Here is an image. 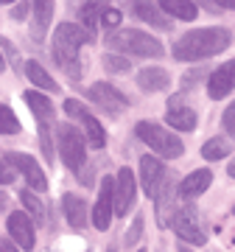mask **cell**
Segmentation results:
<instances>
[{
  "label": "cell",
  "mask_w": 235,
  "mask_h": 252,
  "mask_svg": "<svg viewBox=\"0 0 235 252\" xmlns=\"http://www.w3.org/2000/svg\"><path fill=\"white\" fill-rule=\"evenodd\" d=\"M230 42H233V34L227 28H199V31H190L174 42V59L176 62L210 59V56L227 51Z\"/></svg>",
  "instance_id": "cell-1"
},
{
  "label": "cell",
  "mask_w": 235,
  "mask_h": 252,
  "mask_svg": "<svg viewBox=\"0 0 235 252\" xmlns=\"http://www.w3.org/2000/svg\"><path fill=\"white\" fill-rule=\"evenodd\" d=\"M87 42H92V34L84 26L76 23H62L54 34V59L70 79H82V64H79V51Z\"/></svg>",
  "instance_id": "cell-2"
},
{
  "label": "cell",
  "mask_w": 235,
  "mask_h": 252,
  "mask_svg": "<svg viewBox=\"0 0 235 252\" xmlns=\"http://www.w3.org/2000/svg\"><path fill=\"white\" fill-rule=\"evenodd\" d=\"M107 48L115 54H129V56H143V59H157L163 56V42L157 36L137 31V28H120L107 36Z\"/></svg>",
  "instance_id": "cell-3"
},
{
  "label": "cell",
  "mask_w": 235,
  "mask_h": 252,
  "mask_svg": "<svg viewBox=\"0 0 235 252\" xmlns=\"http://www.w3.org/2000/svg\"><path fill=\"white\" fill-rule=\"evenodd\" d=\"M137 137H140L148 149H154L160 157H165V160H176V157H182V152H185V146H182L179 137L171 135V132L163 129L160 124H151V121H140V124H137Z\"/></svg>",
  "instance_id": "cell-4"
},
{
  "label": "cell",
  "mask_w": 235,
  "mask_h": 252,
  "mask_svg": "<svg viewBox=\"0 0 235 252\" xmlns=\"http://www.w3.org/2000/svg\"><path fill=\"white\" fill-rule=\"evenodd\" d=\"M56 149L62 154V162L70 171H79L87 160V143H84L82 132L73 124H62L56 129Z\"/></svg>",
  "instance_id": "cell-5"
},
{
  "label": "cell",
  "mask_w": 235,
  "mask_h": 252,
  "mask_svg": "<svg viewBox=\"0 0 235 252\" xmlns=\"http://www.w3.org/2000/svg\"><path fill=\"white\" fill-rule=\"evenodd\" d=\"M26 104L31 107V112H34V118H36V124H39V146H42V154H45L48 162H51V154H54V149H51L54 107H51L48 95H42V93H34V90H28V93H26Z\"/></svg>",
  "instance_id": "cell-6"
},
{
  "label": "cell",
  "mask_w": 235,
  "mask_h": 252,
  "mask_svg": "<svg viewBox=\"0 0 235 252\" xmlns=\"http://www.w3.org/2000/svg\"><path fill=\"white\" fill-rule=\"evenodd\" d=\"M171 227L185 244H196V247H199V244L207 241V235H205V230H202V224H199V213H196L193 205H185V207H179V210H174Z\"/></svg>",
  "instance_id": "cell-7"
},
{
  "label": "cell",
  "mask_w": 235,
  "mask_h": 252,
  "mask_svg": "<svg viewBox=\"0 0 235 252\" xmlns=\"http://www.w3.org/2000/svg\"><path fill=\"white\" fill-rule=\"evenodd\" d=\"M64 112H67V118H76V121H82L84 124V129H87V140H90L92 149H104V143H107V132H104V126L87 112V107H84L82 101L67 98L64 101Z\"/></svg>",
  "instance_id": "cell-8"
},
{
  "label": "cell",
  "mask_w": 235,
  "mask_h": 252,
  "mask_svg": "<svg viewBox=\"0 0 235 252\" xmlns=\"http://www.w3.org/2000/svg\"><path fill=\"white\" fill-rule=\"evenodd\" d=\"M112 216H115V177H104L101 180L98 202L92 207V224L98 230H107Z\"/></svg>",
  "instance_id": "cell-9"
},
{
  "label": "cell",
  "mask_w": 235,
  "mask_h": 252,
  "mask_svg": "<svg viewBox=\"0 0 235 252\" xmlns=\"http://www.w3.org/2000/svg\"><path fill=\"white\" fill-rule=\"evenodd\" d=\"M90 98H92V104H98V107L104 109V112H109V115H120V112L129 107V98L120 90H115L109 81L92 84L90 87Z\"/></svg>",
  "instance_id": "cell-10"
},
{
  "label": "cell",
  "mask_w": 235,
  "mask_h": 252,
  "mask_svg": "<svg viewBox=\"0 0 235 252\" xmlns=\"http://www.w3.org/2000/svg\"><path fill=\"white\" fill-rule=\"evenodd\" d=\"M3 160L11 162V165H14V168H17V171L26 177V182H28L34 190H48V177H45V171L39 168V162H36L34 157L20 154V152H11V154H6Z\"/></svg>",
  "instance_id": "cell-11"
},
{
  "label": "cell",
  "mask_w": 235,
  "mask_h": 252,
  "mask_svg": "<svg viewBox=\"0 0 235 252\" xmlns=\"http://www.w3.org/2000/svg\"><path fill=\"white\" fill-rule=\"evenodd\" d=\"M140 182H143L146 196H157L165 188V165L151 154H146L140 160Z\"/></svg>",
  "instance_id": "cell-12"
},
{
  "label": "cell",
  "mask_w": 235,
  "mask_h": 252,
  "mask_svg": "<svg viewBox=\"0 0 235 252\" xmlns=\"http://www.w3.org/2000/svg\"><path fill=\"white\" fill-rule=\"evenodd\" d=\"M135 205V174L132 168H120L115 177V216H126Z\"/></svg>",
  "instance_id": "cell-13"
},
{
  "label": "cell",
  "mask_w": 235,
  "mask_h": 252,
  "mask_svg": "<svg viewBox=\"0 0 235 252\" xmlns=\"http://www.w3.org/2000/svg\"><path fill=\"white\" fill-rule=\"evenodd\" d=\"M233 90H235V59H230L218 70L210 73L207 93H210V98H227Z\"/></svg>",
  "instance_id": "cell-14"
},
{
  "label": "cell",
  "mask_w": 235,
  "mask_h": 252,
  "mask_svg": "<svg viewBox=\"0 0 235 252\" xmlns=\"http://www.w3.org/2000/svg\"><path fill=\"white\" fill-rule=\"evenodd\" d=\"M165 124L174 126V129H179V132H193L196 129V112L190 107H182V98L168 101V115H165Z\"/></svg>",
  "instance_id": "cell-15"
},
{
  "label": "cell",
  "mask_w": 235,
  "mask_h": 252,
  "mask_svg": "<svg viewBox=\"0 0 235 252\" xmlns=\"http://www.w3.org/2000/svg\"><path fill=\"white\" fill-rule=\"evenodd\" d=\"M9 235L23 247V250H34V221L28 213H11L9 216Z\"/></svg>",
  "instance_id": "cell-16"
},
{
  "label": "cell",
  "mask_w": 235,
  "mask_h": 252,
  "mask_svg": "<svg viewBox=\"0 0 235 252\" xmlns=\"http://www.w3.org/2000/svg\"><path fill=\"white\" fill-rule=\"evenodd\" d=\"M132 9H135V17H140L143 23H148V26L160 28V31H168V28H171V17L160 14V9L154 6L151 0H135Z\"/></svg>",
  "instance_id": "cell-17"
},
{
  "label": "cell",
  "mask_w": 235,
  "mask_h": 252,
  "mask_svg": "<svg viewBox=\"0 0 235 252\" xmlns=\"http://www.w3.org/2000/svg\"><path fill=\"white\" fill-rule=\"evenodd\" d=\"M62 210H64V219H67V224L76 227V230H82V227H87V205H84L82 196H76V193H67V196L62 199Z\"/></svg>",
  "instance_id": "cell-18"
},
{
  "label": "cell",
  "mask_w": 235,
  "mask_h": 252,
  "mask_svg": "<svg viewBox=\"0 0 235 252\" xmlns=\"http://www.w3.org/2000/svg\"><path fill=\"white\" fill-rule=\"evenodd\" d=\"M210 182H213V174H210L207 168H199V171L188 174V177L179 182V193L185 199H193V196H199V193H205V190L210 188Z\"/></svg>",
  "instance_id": "cell-19"
},
{
  "label": "cell",
  "mask_w": 235,
  "mask_h": 252,
  "mask_svg": "<svg viewBox=\"0 0 235 252\" xmlns=\"http://www.w3.org/2000/svg\"><path fill=\"white\" fill-rule=\"evenodd\" d=\"M137 84H140V90H146V93H160L171 84V76H168L163 67H143V70L137 73Z\"/></svg>",
  "instance_id": "cell-20"
},
{
  "label": "cell",
  "mask_w": 235,
  "mask_h": 252,
  "mask_svg": "<svg viewBox=\"0 0 235 252\" xmlns=\"http://www.w3.org/2000/svg\"><path fill=\"white\" fill-rule=\"evenodd\" d=\"M34 39L42 42L45 39V31L54 20V0H34Z\"/></svg>",
  "instance_id": "cell-21"
},
{
  "label": "cell",
  "mask_w": 235,
  "mask_h": 252,
  "mask_svg": "<svg viewBox=\"0 0 235 252\" xmlns=\"http://www.w3.org/2000/svg\"><path fill=\"white\" fill-rule=\"evenodd\" d=\"M107 9H109V3L107 0H87L82 6V23H84V28L90 31V34H95V28H98V23L104 20V14H107Z\"/></svg>",
  "instance_id": "cell-22"
},
{
  "label": "cell",
  "mask_w": 235,
  "mask_h": 252,
  "mask_svg": "<svg viewBox=\"0 0 235 252\" xmlns=\"http://www.w3.org/2000/svg\"><path fill=\"white\" fill-rule=\"evenodd\" d=\"M160 9H163L165 14H174V17L185 20V23L196 20V14H199V9H196L193 0H160Z\"/></svg>",
  "instance_id": "cell-23"
},
{
  "label": "cell",
  "mask_w": 235,
  "mask_h": 252,
  "mask_svg": "<svg viewBox=\"0 0 235 252\" xmlns=\"http://www.w3.org/2000/svg\"><path fill=\"white\" fill-rule=\"evenodd\" d=\"M26 70H28V79L34 81L36 87H42V90H48V93H56V90H59V84H56V81L48 76V70H45L39 62H28Z\"/></svg>",
  "instance_id": "cell-24"
},
{
  "label": "cell",
  "mask_w": 235,
  "mask_h": 252,
  "mask_svg": "<svg viewBox=\"0 0 235 252\" xmlns=\"http://www.w3.org/2000/svg\"><path fill=\"white\" fill-rule=\"evenodd\" d=\"M227 154H230V143L224 137H210L207 143L202 146V157L205 160H224Z\"/></svg>",
  "instance_id": "cell-25"
},
{
  "label": "cell",
  "mask_w": 235,
  "mask_h": 252,
  "mask_svg": "<svg viewBox=\"0 0 235 252\" xmlns=\"http://www.w3.org/2000/svg\"><path fill=\"white\" fill-rule=\"evenodd\" d=\"M20 202L26 205V213H28L31 219H34V221H39V224L45 221V207H42V202H39V199H36L34 193L23 190V193H20Z\"/></svg>",
  "instance_id": "cell-26"
},
{
  "label": "cell",
  "mask_w": 235,
  "mask_h": 252,
  "mask_svg": "<svg viewBox=\"0 0 235 252\" xmlns=\"http://www.w3.org/2000/svg\"><path fill=\"white\" fill-rule=\"evenodd\" d=\"M20 132V121L6 104H0V135H17Z\"/></svg>",
  "instance_id": "cell-27"
},
{
  "label": "cell",
  "mask_w": 235,
  "mask_h": 252,
  "mask_svg": "<svg viewBox=\"0 0 235 252\" xmlns=\"http://www.w3.org/2000/svg\"><path fill=\"white\" fill-rule=\"evenodd\" d=\"M104 67H107L109 73H126L129 70V59H120V56L107 54L104 56Z\"/></svg>",
  "instance_id": "cell-28"
},
{
  "label": "cell",
  "mask_w": 235,
  "mask_h": 252,
  "mask_svg": "<svg viewBox=\"0 0 235 252\" xmlns=\"http://www.w3.org/2000/svg\"><path fill=\"white\" fill-rule=\"evenodd\" d=\"M221 124H224V129H227V135L235 140V101L230 104V107L224 109V115H221Z\"/></svg>",
  "instance_id": "cell-29"
},
{
  "label": "cell",
  "mask_w": 235,
  "mask_h": 252,
  "mask_svg": "<svg viewBox=\"0 0 235 252\" xmlns=\"http://www.w3.org/2000/svg\"><path fill=\"white\" fill-rule=\"evenodd\" d=\"M14 177H17V171H14V165L6 160H0V185H9V182H14Z\"/></svg>",
  "instance_id": "cell-30"
},
{
  "label": "cell",
  "mask_w": 235,
  "mask_h": 252,
  "mask_svg": "<svg viewBox=\"0 0 235 252\" xmlns=\"http://www.w3.org/2000/svg\"><path fill=\"white\" fill-rule=\"evenodd\" d=\"M101 23H104V26H107V28H115L118 23H120V11H118V9H112V6H109V9H107V14H104V20H101Z\"/></svg>",
  "instance_id": "cell-31"
},
{
  "label": "cell",
  "mask_w": 235,
  "mask_h": 252,
  "mask_svg": "<svg viewBox=\"0 0 235 252\" xmlns=\"http://www.w3.org/2000/svg\"><path fill=\"white\" fill-rule=\"evenodd\" d=\"M140 230H143V219L137 216V221L132 224V230H129V235H126V244H129V247H132V244L137 241V235H140Z\"/></svg>",
  "instance_id": "cell-32"
},
{
  "label": "cell",
  "mask_w": 235,
  "mask_h": 252,
  "mask_svg": "<svg viewBox=\"0 0 235 252\" xmlns=\"http://www.w3.org/2000/svg\"><path fill=\"white\" fill-rule=\"evenodd\" d=\"M26 14H28V3H20L14 9V20H26Z\"/></svg>",
  "instance_id": "cell-33"
},
{
  "label": "cell",
  "mask_w": 235,
  "mask_h": 252,
  "mask_svg": "<svg viewBox=\"0 0 235 252\" xmlns=\"http://www.w3.org/2000/svg\"><path fill=\"white\" fill-rule=\"evenodd\" d=\"M218 6H224V9H235V0H218Z\"/></svg>",
  "instance_id": "cell-34"
},
{
  "label": "cell",
  "mask_w": 235,
  "mask_h": 252,
  "mask_svg": "<svg viewBox=\"0 0 235 252\" xmlns=\"http://www.w3.org/2000/svg\"><path fill=\"white\" fill-rule=\"evenodd\" d=\"M0 252H17V250H14L11 244H0Z\"/></svg>",
  "instance_id": "cell-35"
},
{
  "label": "cell",
  "mask_w": 235,
  "mask_h": 252,
  "mask_svg": "<svg viewBox=\"0 0 235 252\" xmlns=\"http://www.w3.org/2000/svg\"><path fill=\"white\" fill-rule=\"evenodd\" d=\"M227 174H230V177H235V160L230 162V165H227Z\"/></svg>",
  "instance_id": "cell-36"
},
{
  "label": "cell",
  "mask_w": 235,
  "mask_h": 252,
  "mask_svg": "<svg viewBox=\"0 0 235 252\" xmlns=\"http://www.w3.org/2000/svg\"><path fill=\"white\" fill-rule=\"evenodd\" d=\"M3 67H6V62H3V56H0V73H3Z\"/></svg>",
  "instance_id": "cell-37"
},
{
  "label": "cell",
  "mask_w": 235,
  "mask_h": 252,
  "mask_svg": "<svg viewBox=\"0 0 235 252\" xmlns=\"http://www.w3.org/2000/svg\"><path fill=\"white\" fill-rule=\"evenodd\" d=\"M179 252H190V250H188V247H182V244H179Z\"/></svg>",
  "instance_id": "cell-38"
},
{
  "label": "cell",
  "mask_w": 235,
  "mask_h": 252,
  "mask_svg": "<svg viewBox=\"0 0 235 252\" xmlns=\"http://www.w3.org/2000/svg\"><path fill=\"white\" fill-rule=\"evenodd\" d=\"M0 3H14V0H0Z\"/></svg>",
  "instance_id": "cell-39"
},
{
  "label": "cell",
  "mask_w": 235,
  "mask_h": 252,
  "mask_svg": "<svg viewBox=\"0 0 235 252\" xmlns=\"http://www.w3.org/2000/svg\"><path fill=\"white\" fill-rule=\"evenodd\" d=\"M233 216H235V207H233Z\"/></svg>",
  "instance_id": "cell-40"
},
{
  "label": "cell",
  "mask_w": 235,
  "mask_h": 252,
  "mask_svg": "<svg viewBox=\"0 0 235 252\" xmlns=\"http://www.w3.org/2000/svg\"><path fill=\"white\" fill-rule=\"evenodd\" d=\"M137 252H143V250H137Z\"/></svg>",
  "instance_id": "cell-41"
},
{
  "label": "cell",
  "mask_w": 235,
  "mask_h": 252,
  "mask_svg": "<svg viewBox=\"0 0 235 252\" xmlns=\"http://www.w3.org/2000/svg\"><path fill=\"white\" fill-rule=\"evenodd\" d=\"M205 3H207V0H205Z\"/></svg>",
  "instance_id": "cell-42"
}]
</instances>
